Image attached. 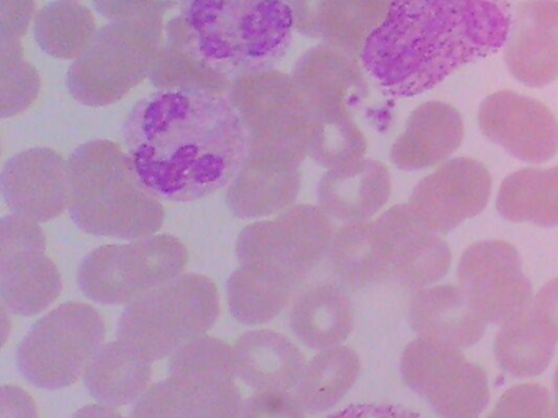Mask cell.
I'll list each match as a JSON object with an SVG mask.
<instances>
[{
	"label": "cell",
	"mask_w": 558,
	"mask_h": 418,
	"mask_svg": "<svg viewBox=\"0 0 558 418\" xmlns=\"http://www.w3.org/2000/svg\"><path fill=\"white\" fill-rule=\"evenodd\" d=\"M123 139L140 182L165 201L220 192L247 156L240 114L217 91H153L130 111Z\"/></svg>",
	"instance_id": "obj_1"
},
{
	"label": "cell",
	"mask_w": 558,
	"mask_h": 418,
	"mask_svg": "<svg viewBox=\"0 0 558 418\" xmlns=\"http://www.w3.org/2000/svg\"><path fill=\"white\" fill-rule=\"evenodd\" d=\"M508 0H391L362 48V67L393 97H414L505 48Z\"/></svg>",
	"instance_id": "obj_2"
},
{
	"label": "cell",
	"mask_w": 558,
	"mask_h": 418,
	"mask_svg": "<svg viewBox=\"0 0 558 418\" xmlns=\"http://www.w3.org/2000/svg\"><path fill=\"white\" fill-rule=\"evenodd\" d=\"M165 39L230 78L272 71L293 41V0H175Z\"/></svg>",
	"instance_id": "obj_3"
},
{
	"label": "cell",
	"mask_w": 558,
	"mask_h": 418,
	"mask_svg": "<svg viewBox=\"0 0 558 418\" xmlns=\"http://www.w3.org/2000/svg\"><path fill=\"white\" fill-rule=\"evenodd\" d=\"M71 219L97 237L136 238L155 235L165 222L161 199L145 188L119 144L94 139L70 157Z\"/></svg>",
	"instance_id": "obj_4"
},
{
	"label": "cell",
	"mask_w": 558,
	"mask_h": 418,
	"mask_svg": "<svg viewBox=\"0 0 558 418\" xmlns=\"http://www.w3.org/2000/svg\"><path fill=\"white\" fill-rule=\"evenodd\" d=\"M175 0H158L148 12L109 22L68 71V90L86 107H109L148 78L165 42V15Z\"/></svg>",
	"instance_id": "obj_5"
},
{
	"label": "cell",
	"mask_w": 558,
	"mask_h": 418,
	"mask_svg": "<svg viewBox=\"0 0 558 418\" xmlns=\"http://www.w3.org/2000/svg\"><path fill=\"white\" fill-rule=\"evenodd\" d=\"M227 97L246 131L244 162L300 170L308 157L312 110L292 75L276 69L243 75Z\"/></svg>",
	"instance_id": "obj_6"
},
{
	"label": "cell",
	"mask_w": 558,
	"mask_h": 418,
	"mask_svg": "<svg viewBox=\"0 0 558 418\" xmlns=\"http://www.w3.org/2000/svg\"><path fill=\"white\" fill-rule=\"evenodd\" d=\"M220 314V294L210 278L184 273L126 304L117 340L149 362L171 356L205 335Z\"/></svg>",
	"instance_id": "obj_7"
},
{
	"label": "cell",
	"mask_w": 558,
	"mask_h": 418,
	"mask_svg": "<svg viewBox=\"0 0 558 418\" xmlns=\"http://www.w3.org/2000/svg\"><path fill=\"white\" fill-rule=\"evenodd\" d=\"M187 263L184 242L169 234L148 235L87 254L77 270V283L94 303L119 306L181 276Z\"/></svg>",
	"instance_id": "obj_8"
},
{
	"label": "cell",
	"mask_w": 558,
	"mask_h": 418,
	"mask_svg": "<svg viewBox=\"0 0 558 418\" xmlns=\"http://www.w3.org/2000/svg\"><path fill=\"white\" fill-rule=\"evenodd\" d=\"M106 343V323L89 304L66 303L41 317L22 340L17 366L35 388L73 385Z\"/></svg>",
	"instance_id": "obj_9"
},
{
	"label": "cell",
	"mask_w": 558,
	"mask_h": 418,
	"mask_svg": "<svg viewBox=\"0 0 558 418\" xmlns=\"http://www.w3.org/2000/svg\"><path fill=\"white\" fill-rule=\"evenodd\" d=\"M332 237L335 225L319 206L293 205L276 219L246 225L236 257L244 267L272 271L299 287L328 257Z\"/></svg>",
	"instance_id": "obj_10"
},
{
	"label": "cell",
	"mask_w": 558,
	"mask_h": 418,
	"mask_svg": "<svg viewBox=\"0 0 558 418\" xmlns=\"http://www.w3.org/2000/svg\"><path fill=\"white\" fill-rule=\"evenodd\" d=\"M400 371L408 388L426 398L440 418H478L488 405L485 369L453 346L413 340L403 349Z\"/></svg>",
	"instance_id": "obj_11"
},
{
	"label": "cell",
	"mask_w": 558,
	"mask_h": 418,
	"mask_svg": "<svg viewBox=\"0 0 558 418\" xmlns=\"http://www.w3.org/2000/svg\"><path fill=\"white\" fill-rule=\"evenodd\" d=\"M460 290L486 323H505L534 303L532 283L514 245L480 241L465 248L457 268Z\"/></svg>",
	"instance_id": "obj_12"
},
{
	"label": "cell",
	"mask_w": 558,
	"mask_h": 418,
	"mask_svg": "<svg viewBox=\"0 0 558 418\" xmlns=\"http://www.w3.org/2000/svg\"><path fill=\"white\" fill-rule=\"evenodd\" d=\"M372 224L387 281L420 291L446 276L452 261L449 244L408 202L388 209Z\"/></svg>",
	"instance_id": "obj_13"
},
{
	"label": "cell",
	"mask_w": 558,
	"mask_h": 418,
	"mask_svg": "<svg viewBox=\"0 0 558 418\" xmlns=\"http://www.w3.org/2000/svg\"><path fill=\"white\" fill-rule=\"evenodd\" d=\"M493 180L478 160L457 157L424 176L411 193V211L437 234H447L488 205Z\"/></svg>",
	"instance_id": "obj_14"
},
{
	"label": "cell",
	"mask_w": 558,
	"mask_h": 418,
	"mask_svg": "<svg viewBox=\"0 0 558 418\" xmlns=\"http://www.w3.org/2000/svg\"><path fill=\"white\" fill-rule=\"evenodd\" d=\"M482 133L527 163H545L558 152V121L542 101L512 90L496 91L480 104Z\"/></svg>",
	"instance_id": "obj_15"
},
{
	"label": "cell",
	"mask_w": 558,
	"mask_h": 418,
	"mask_svg": "<svg viewBox=\"0 0 558 418\" xmlns=\"http://www.w3.org/2000/svg\"><path fill=\"white\" fill-rule=\"evenodd\" d=\"M0 188L14 214L51 221L70 208V160L50 147L22 150L5 163Z\"/></svg>",
	"instance_id": "obj_16"
},
{
	"label": "cell",
	"mask_w": 558,
	"mask_h": 418,
	"mask_svg": "<svg viewBox=\"0 0 558 418\" xmlns=\"http://www.w3.org/2000/svg\"><path fill=\"white\" fill-rule=\"evenodd\" d=\"M508 71L527 87L558 78V0H525L512 13L505 45Z\"/></svg>",
	"instance_id": "obj_17"
},
{
	"label": "cell",
	"mask_w": 558,
	"mask_h": 418,
	"mask_svg": "<svg viewBox=\"0 0 558 418\" xmlns=\"http://www.w3.org/2000/svg\"><path fill=\"white\" fill-rule=\"evenodd\" d=\"M359 58L319 42L306 49L292 69V78L312 113L351 110L367 97V82Z\"/></svg>",
	"instance_id": "obj_18"
},
{
	"label": "cell",
	"mask_w": 558,
	"mask_h": 418,
	"mask_svg": "<svg viewBox=\"0 0 558 418\" xmlns=\"http://www.w3.org/2000/svg\"><path fill=\"white\" fill-rule=\"evenodd\" d=\"M391 0H293L295 29L359 58Z\"/></svg>",
	"instance_id": "obj_19"
},
{
	"label": "cell",
	"mask_w": 558,
	"mask_h": 418,
	"mask_svg": "<svg viewBox=\"0 0 558 418\" xmlns=\"http://www.w3.org/2000/svg\"><path fill=\"white\" fill-rule=\"evenodd\" d=\"M390 195V170L374 159L328 170L316 188L319 208L345 224L374 218Z\"/></svg>",
	"instance_id": "obj_20"
},
{
	"label": "cell",
	"mask_w": 558,
	"mask_h": 418,
	"mask_svg": "<svg viewBox=\"0 0 558 418\" xmlns=\"http://www.w3.org/2000/svg\"><path fill=\"white\" fill-rule=\"evenodd\" d=\"M463 134L462 114L452 104L427 101L408 118L403 133L391 146V162L404 172L439 165L459 149Z\"/></svg>",
	"instance_id": "obj_21"
},
{
	"label": "cell",
	"mask_w": 558,
	"mask_h": 418,
	"mask_svg": "<svg viewBox=\"0 0 558 418\" xmlns=\"http://www.w3.org/2000/svg\"><path fill=\"white\" fill-rule=\"evenodd\" d=\"M410 325L417 339L469 348L485 335L486 322L473 310L460 286L424 287L408 307Z\"/></svg>",
	"instance_id": "obj_22"
},
{
	"label": "cell",
	"mask_w": 558,
	"mask_h": 418,
	"mask_svg": "<svg viewBox=\"0 0 558 418\" xmlns=\"http://www.w3.org/2000/svg\"><path fill=\"white\" fill-rule=\"evenodd\" d=\"M233 349L238 378L256 391H292L306 365L299 346L274 330H250Z\"/></svg>",
	"instance_id": "obj_23"
},
{
	"label": "cell",
	"mask_w": 558,
	"mask_h": 418,
	"mask_svg": "<svg viewBox=\"0 0 558 418\" xmlns=\"http://www.w3.org/2000/svg\"><path fill=\"white\" fill-rule=\"evenodd\" d=\"M290 327L308 348L322 352L339 346L354 329V304L339 284H312L293 300Z\"/></svg>",
	"instance_id": "obj_24"
},
{
	"label": "cell",
	"mask_w": 558,
	"mask_h": 418,
	"mask_svg": "<svg viewBox=\"0 0 558 418\" xmlns=\"http://www.w3.org/2000/svg\"><path fill=\"white\" fill-rule=\"evenodd\" d=\"M84 384L99 404H135L151 385L153 368L122 342L104 343L84 369Z\"/></svg>",
	"instance_id": "obj_25"
},
{
	"label": "cell",
	"mask_w": 558,
	"mask_h": 418,
	"mask_svg": "<svg viewBox=\"0 0 558 418\" xmlns=\"http://www.w3.org/2000/svg\"><path fill=\"white\" fill-rule=\"evenodd\" d=\"M558 333L534 306L501 323L496 333L498 365L515 378H534L550 365Z\"/></svg>",
	"instance_id": "obj_26"
},
{
	"label": "cell",
	"mask_w": 558,
	"mask_h": 418,
	"mask_svg": "<svg viewBox=\"0 0 558 418\" xmlns=\"http://www.w3.org/2000/svg\"><path fill=\"white\" fill-rule=\"evenodd\" d=\"M63 281L45 251H22L0 258V296L19 316H37L61 294Z\"/></svg>",
	"instance_id": "obj_27"
},
{
	"label": "cell",
	"mask_w": 558,
	"mask_h": 418,
	"mask_svg": "<svg viewBox=\"0 0 558 418\" xmlns=\"http://www.w3.org/2000/svg\"><path fill=\"white\" fill-rule=\"evenodd\" d=\"M300 186V170L272 169L244 162L228 185L227 205L240 219L280 214L295 205Z\"/></svg>",
	"instance_id": "obj_28"
},
{
	"label": "cell",
	"mask_w": 558,
	"mask_h": 418,
	"mask_svg": "<svg viewBox=\"0 0 558 418\" xmlns=\"http://www.w3.org/2000/svg\"><path fill=\"white\" fill-rule=\"evenodd\" d=\"M496 209L509 222H531L538 228L558 225V165L521 169L499 186Z\"/></svg>",
	"instance_id": "obj_29"
},
{
	"label": "cell",
	"mask_w": 558,
	"mask_h": 418,
	"mask_svg": "<svg viewBox=\"0 0 558 418\" xmlns=\"http://www.w3.org/2000/svg\"><path fill=\"white\" fill-rule=\"evenodd\" d=\"M361 358L349 346H332L313 356L300 376L293 394L308 414H322L338 405L361 374Z\"/></svg>",
	"instance_id": "obj_30"
},
{
	"label": "cell",
	"mask_w": 558,
	"mask_h": 418,
	"mask_svg": "<svg viewBox=\"0 0 558 418\" xmlns=\"http://www.w3.org/2000/svg\"><path fill=\"white\" fill-rule=\"evenodd\" d=\"M295 290L280 274L264 268L240 265L228 280V306L238 322L263 325L282 314Z\"/></svg>",
	"instance_id": "obj_31"
},
{
	"label": "cell",
	"mask_w": 558,
	"mask_h": 418,
	"mask_svg": "<svg viewBox=\"0 0 558 418\" xmlns=\"http://www.w3.org/2000/svg\"><path fill=\"white\" fill-rule=\"evenodd\" d=\"M37 45L57 59L76 61L96 38V19L80 0H54L34 20Z\"/></svg>",
	"instance_id": "obj_32"
},
{
	"label": "cell",
	"mask_w": 558,
	"mask_h": 418,
	"mask_svg": "<svg viewBox=\"0 0 558 418\" xmlns=\"http://www.w3.org/2000/svg\"><path fill=\"white\" fill-rule=\"evenodd\" d=\"M328 260L335 274L348 286L387 283L371 221L348 222L338 229L329 247Z\"/></svg>",
	"instance_id": "obj_33"
},
{
	"label": "cell",
	"mask_w": 558,
	"mask_h": 418,
	"mask_svg": "<svg viewBox=\"0 0 558 418\" xmlns=\"http://www.w3.org/2000/svg\"><path fill=\"white\" fill-rule=\"evenodd\" d=\"M367 139L351 110L312 113L308 157L325 169H338L364 159Z\"/></svg>",
	"instance_id": "obj_34"
},
{
	"label": "cell",
	"mask_w": 558,
	"mask_h": 418,
	"mask_svg": "<svg viewBox=\"0 0 558 418\" xmlns=\"http://www.w3.org/2000/svg\"><path fill=\"white\" fill-rule=\"evenodd\" d=\"M158 90H208L227 95L233 78L208 69L187 49L165 39L148 75Z\"/></svg>",
	"instance_id": "obj_35"
},
{
	"label": "cell",
	"mask_w": 558,
	"mask_h": 418,
	"mask_svg": "<svg viewBox=\"0 0 558 418\" xmlns=\"http://www.w3.org/2000/svg\"><path fill=\"white\" fill-rule=\"evenodd\" d=\"M174 379L181 418H240L244 401L234 378L204 374Z\"/></svg>",
	"instance_id": "obj_36"
},
{
	"label": "cell",
	"mask_w": 558,
	"mask_h": 418,
	"mask_svg": "<svg viewBox=\"0 0 558 418\" xmlns=\"http://www.w3.org/2000/svg\"><path fill=\"white\" fill-rule=\"evenodd\" d=\"M40 88V74L25 61L21 39L0 36V118L24 113L37 100Z\"/></svg>",
	"instance_id": "obj_37"
},
{
	"label": "cell",
	"mask_w": 558,
	"mask_h": 418,
	"mask_svg": "<svg viewBox=\"0 0 558 418\" xmlns=\"http://www.w3.org/2000/svg\"><path fill=\"white\" fill-rule=\"evenodd\" d=\"M171 378H192V376L223 374L236 378L233 346L215 336L201 335L172 353L168 362Z\"/></svg>",
	"instance_id": "obj_38"
},
{
	"label": "cell",
	"mask_w": 558,
	"mask_h": 418,
	"mask_svg": "<svg viewBox=\"0 0 558 418\" xmlns=\"http://www.w3.org/2000/svg\"><path fill=\"white\" fill-rule=\"evenodd\" d=\"M550 395L541 384H519L508 389L486 418H548Z\"/></svg>",
	"instance_id": "obj_39"
},
{
	"label": "cell",
	"mask_w": 558,
	"mask_h": 418,
	"mask_svg": "<svg viewBox=\"0 0 558 418\" xmlns=\"http://www.w3.org/2000/svg\"><path fill=\"white\" fill-rule=\"evenodd\" d=\"M47 235L40 222L32 221L24 216H4L0 221V258L22 251H45Z\"/></svg>",
	"instance_id": "obj_40"
},
{
	"label": "cell",
	"mask_w": 558,
	"mask_h": 418,
	"mask_svg": "<svg viewBox=\"0 0 558 418\" xmlns=\"http://www.w3.org/2000/svg\"><path fill=\"white\" fill-rule=\"evenodd\" d=\"M305 408L290 391H257L243 402L240 418H306Z\"/></svg>",
	"instance_id": "obj_41"
},
{
	"label": "cell",
	"mask_w": 558,
	"mask_h": 418,
	"mask_svg": "<svg viewBox=\"0 0 558 418\" xmlns=\"http://www.w3.org/2000/svg\"><path fill=\"white\" fill-rule=\"evenodd\" d=\"M130 418H181L178 381L169 376L156 382L135 402Z\"/></svg>",
	"instance_id": "obj_42"
},
{
	"label": "cell",
	"mask_w": 558,
	"mask_h": 418,
	"mask_svg": "<svg viewBox=\"0 0 558 418\" xmlns=\"http://www.w3.org/2000/svg\"><path fill=\"white\" fill-rule=\"evenodd\" d=\"M37 13L35 0H0V36L24 38Z\"/></svg>",
	"instance_id": "obj_43"
},
{
	"label": "cell",
	"mask_w": 558,
	"mask_h": 418,
	"mask_svg": "<svg viewBox=\"0 0 558 418\" xmlns=\"http://www.w3.org/2000/svg\"><path fill=\"white\" fill-rule=\"evenodd\" d=\"M0 418H38L37 404L19 385L0 388Z\"/></svg>",
	"instance_id": "obj_44"
},
{
	"label": "cell",
	"mask_w": 558,
	"mask_h": 418,
	"mask_svg": "<svg viewBox=\"0 0 558 418\" xmlns=\"http://www.w3.org/2000/svg\"><path fill=\"white\" fill-rule=\"evenodd\" d=\"M326 418H423L410 408L393 404H354Z\"/></svg>",
	"instance_id": "obj_45"
},
{
	"label": "cell",
	"mask_w": 558,
	"mask_h": 418,
	"mask_svg": "<svg viewBox=\"0 0 558 418\" xmlns=\"http://www.w3.org/2000/svg\"><path fill=\"white\" fill-rule=\"evenodd\" d=\"M532 306L551 323L555 332L558 333V278L548 281L538 290Z\"/></svg>",
	"instance_id": "obj_46"
},
{
	"label": "cell",
	"mask_w": 558,
	"mask_h": 418,
	"mask_svg": "<svg viewBox=\"0 0 558 418\" xmlns=\"http://www.w3.org/2000/svg\"><path fill=\"white\" fill-rule=\"evenodd\" d=\"M73 418H125L116 407L110 405L94 404L80 408Z\"/></svg>",
	"instance_id": "obj_47"
},
{
	"label": "cell",
	"mask_w": 558,
	"mask_h": 418,
	"mask_svg": "<svg viewBox=\"0 0 558 418\" xmlns=\"http://www.w3.org/2000/svg\"><path fill=\"white\" fill-rule=\"evenodd\" d=\"M554 392L555 401L550 405V411H548V418H558V368L554 376Z\"/></svg>",
	"instance_id": "obj_48"
}]
</instances>
